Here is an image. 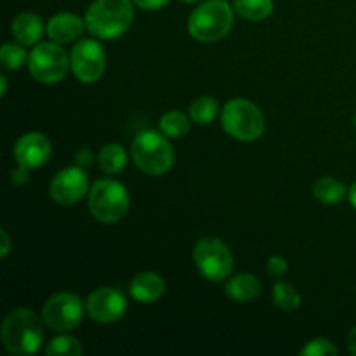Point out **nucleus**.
Listing matches in <instances>:
<instances>
[{
	"label": "nucleus",
	"instance_id": "9d476101",
	"mask_svg": "<svg viewBox=\"0 0 356 356\" xmlns=\"http://www.w3.org/2000/svg\"><path fill=\"white\" fill-rule=\"evenodd\" d=\"M72 72L82 83H94L101 80L106 70V54L103 45L94 38L79 40L70 54Z\"/></svg>",
	"mask_w": 356,
	"mask_h": 356
},
{
	"label": "nucleus",
	"instance_id": "f03ea898",
	"mask_svg": "<svg viewBox=\"0 0 356 356\" xmlns=\"http://www.w3.org/2000/svg\"><path fill=\"white\" fill-rule=\"evenodd\" d=\"M134 19L132 0H92L86 13V28L92 37L115 40L122 37Z\"/></svg>",
	"mask_w": 356,
	"mask_h": 356
},
{
	"label": "nucleus",
	"instance_id": "ddd939ff",
	"mask_svg": "<svg viewBox=\"0 0 356 356\" xmlns=\"http://www.w3.org/2000/svg\"><path fill=\"white\" fill-rule=\"evenodd\" d=\"M51 141L45 138V134L37 131L23 134L14 145V159H16L17 165L28 170H35L45 165L47 160L51 159Z\"/></svg>",
	"mask_w": 356,
	"mask_h": 356
},
{
	"label": "nucleus",
	"instance_id": "2eb2a0df",
	"mask_svg": "<svg viewBox=\"0 0 356 356\" xmlns=\"http://www.w3.org/2000/svg\"><path fill=\"white\" fill-rule=\"evenodd\" d=\"M83 26H86V19H82L76 14L59 13L47 21L45 31L52 42L63 45L75 42L83 33Z\"/></svg>",
	"mask_w": 356,
	"mask_h": 356
},
{
	"label": "nucleus",
	"instance_id": "f704fd0d",
	"mask_svg": "<svg viewBox=\"0 0 356 356\" xmlns=\"http://www.w3.org/2000/svg\"><path fill=\"white\" fill-rule=\"evenodd\" d=\"M181 2H184V3H198V2H202V0H181Z\"/></svg>",
	"mask_w": 356,
	"mask_h": 356
},
{
	"label": "nucleus",
	"instance_id": "7ed1b4c3",
	"mask_svg": "<svg viewBox=\"0 0 356 356\" xmlns=\"http://www.w3.org/2000/svg\"><path fill=\"white\" fill-rule=\"evenodd\" d=\"M235 9L225 0H205L191 10L188 31L198 42H218L232 31Z\"/></svg>",
	"mask_w": 356,
	"mask_h": 356
},
{
	"label": "nucleus",
	"instance_id": "20e7f679",
	"mask_svg": "<svg viewBox=\"0 0 356 356\" xmlns=\"http://www.w3.org/2000/svg\"><path fill=\"white\" fill-rule=\"evenodd\" d=\"M134 165L148 176H162L174 165V149L163 132L148 129L134 138L131 146Z\"/></svg>",
	"mask_w": 356,
	"mask_h": 356
},
{
	"label": "nucleus",
	"instance_id": "f257e3e1",
	"mask_svg": "<svg viewBox=\"0 0 356 356\" xmlns=\"http://www.w3.org/2000/svg\"><path fill=\"white\" fill-rule=\"evenodd\" d=\"M42 322L44 320L26 308H16L7 313L0 329L3 348L16 356L37 353L44 343Z\"/></svg>",
	"mask_w": 356,
	"mask_h": 356
},
{
	"label": "nucleus",
	"instance_id": "473e14b6",
	"mask_svg": "<svg viewBox=\"0 0 356 356\" xmlns=\"http://www.w3.org/2000/svg\"><path fill=\"white\" fill-rule=\"evenodd\" d=\"M348 198H350L351 207H353L356 211V181L350 186V191H348Z\"/></svg>",
	"mask_w": 356,
	"mask_h": 356
},
{
	"label": "nucleus",
	"instance_id": "72a5a7b5",
	"mask_svg": "<svg viewBox=\"0 0 356 356\" xmlns=\"http://www.w3.org/2000/svg\"><path fill=\"white\" fill-rule=\"evenodd\" d=\"M0 83H2V90H0V96H6L7 94V76L0 75Z\"/></svg>",
	"mask_w": 356,
	"mask_h": 356
},
{
	"label": "nucleus",
	"instance_id": "cd10ccee",
	"mask_svg": "<svg viewBox=\"0 0 356 356\" xmlns=\"http://www.w3.org/2000/svg\"><path fill=\"white\" fill-rule=\"evenodd\" d=\"M132 2L143 10H160L169 3V0H132Z\"/></svg>",
	"mask_w": 356,
	"mask_h": 356
},
{
	"label": "nucleus",
	"instance_id": "aec40b11",
	"mask_svg": "<svg viewBox=\"0 0 356 356\" xmlns=\"http://www.w3.org/2000/svg\"><path fill=\"white\" fill-rule=\"evenodd\" d=\"M233 9L243 19L263 21L273 13V0H235Z\"/></svg>",
	"mask_w": 356,
	"mask_h": 356
},
{
	"label": "nucleus",
	"instance_id": "393cba45",
	"mask_svg": "<svg viewBox=\"0 0 356 356\" xmlns=\"http://www.w3.org/2000/svg\"><path fill=\"white\" fill-rule=\"evenodd\" d=\"M28 52L21 44H3L0 49V61L2 66L9 72H16V70L23 68L28 61Z\"/></svg>",
	"mask_w": 356,
	"mask_h": 356
},
{
	"label": "nucleus",
	"instance_id": "bb28decb",
	"mask_svg": "<svg viewBox=\"0 0 356 356\" xmlns=\"http://www.w3.org/2000/svg\"><path fill=\"white\" fill-rule=\"evenodd\" d=\"M266 270H268V273L271 275V277L280 278V277H284L285 273H287L289 264H287V261H285L282 256H271L270 259H268V263H266Z\"/></svg>",
	"mask_w": 356,
	"mask_h": 356
},
{
	"label": "nucleus",
	"instance_id": "b1692460",
	"mask_svg": "<svg viewBox=\"0 0 356 356\" xmlns=\"http://www.w3.org/2000/svg\"><path fill=\"white\" fill-rule=\"evenodd\" d=\"M83 353V348L80 344V341L76 337L68 336L66 332H63L61 336L54 337L51 343L45 348V355L49 356H80Z\"/></svg>",
	"mask_w": 356,
	"mask_h": 356
},
{
	"label": "nucleus",
	"instance_id": "c85d7f7f",
	"mask_svg": "<svg viewBox=\"0 0 356 356\" xmlns=\"http://www.w3.org/2000/svg\"><path fill=\"white\" fill-rule=\"evenodd\" d=\"M92 162H94V156H92V152H90V149L82 148L75 155V163L79 167H82V169H87V167L92 165Z\"/></svg>",
	"mask_w": 356,
	"mask_h": 356
},
{
	"label": "nucleus",
	"instance_id": "1a4fd4ad",
	"mask_svg": "<svg viewBox=\"0 0 356 356\" xmlns=\"http://www.w3.org/2000/svg\"><path fill=\"white\" fill-rule=\"evenodd\" d=\"M83 318L82 299L72 292H59L49 298L42 308V320L52 332H70L76 329Z\"/></svg>",
	"mask_w": 356,
	"mask_h": 356
},
{
	"label": "nucleus",
	"instance_id": "0eeeda50",
	"mask_svg": "<svg viewBox=\"0 0 356 356\" xmlns=\"http://www.w3.org/2000/svg\"><path fill=\"white\" fill-rule=\"evenodd\" d=\"M72 68L70 56L61 44L56 42H40L35 45L28 58V70L37 82L58 83L68 75Z\"/></svg>",
	"mask_w": 356,
	"mask_h": 356
},
{
	"label": "nucleus",
	"instance_id": "c756f323",
	"mask_svg": "<svg viewBox=\"0 0 356 356\" xmlns=\"http://www.w3.org/2000/svg\"><path fill=\"white\" fill-rule=\"evenodd\" d=\"M28 172H30V170L17 165V169L10 172V179H13V183L17 184V186H23L24 183H28Z\"/></svg>",
	"mask_w": 356,
	"mask_h": 356
},
{
	"label": "nucleus",
	"instance_id": "9b49d317",
	"mask_svg": "<svg viewBox=\"0 0 356 356\" xmlns=\"http://www.w3.org/2000/svg\"><path fill=\"white\" fill-rule=\"evenodd\" d=\"M89 190V177H87L86 169L73 165L59 170L52 177L49 195L58 205L68 207V205L79 204Z\"/></svg>",
	"mask_w": 356,
	"mask_h": 356
},
{
	"label": "nucleus",
	"instance_id": "f3484780",
	"mask_svg": "<svg viewBox=\"0 0 356 356\" xmlns=\"http://www.w3.org/2000/svg\"><path fill=\"white\" fill-rule=\"evenodd\" d=\"M226 296L236 302H250L261 294L259 278L250 273L235 275L228 280L225 287Z\"/></svg>",
	"mask_w": 356,
	"mask_h": 356
},
{
	"label": "nucleus",
	"instance_id": "dca6fc26",
	"mask_svg": "<svg viewBox=\"0 0 356 356\" xmlns=\"http://www.w3.org/2000/svg\"><path fill=\"white\" fill-rule=\"evenodd\" d=\"M10 33L14 40L21 45H35L44 33V23L40 17L33 13L17 14L10 24Z\"/></svg>",
	"mask_w": 356,
	"mask_h": 356
},
{
	"label": "nucleus",
	"instance_id": "6e6552de",
	"mask_svg": "<svg viewBox=\"0 0 356 356\" xmlns=\"http://www.w3.org/2000/svg\"><path fill=\"white\" fill-rule=\"evenodd\" d=\"M193 263L209 282H222L233 271V254L222 240L205 236L193 249Z\"/></svg>",
	"mask_w": 356,
	"mask_h": 356
},
{
	"label": "nucleus",
	"instance_id": "6ab92c4d",
	"mask_svg": "<svg viewBox=\"0 0 356 356\" xmlns=\"http://www.w3.org/2000/svg\"><path fill=\"white\" fill-rule=\"evenodd\" d=\"M97 165L108 176L120 174L127 167V153L125 148L118 143H108L101 148L97 155Z\"/></svg>",
	"mask_w": 356,
	"mask_h": 356
},
{
	"label": "nucleus",
	"instance_id": "f8f14e48",
	"mask_svg": "<svg viewBox=\"0 0 356 356\" xmlns=\"http://www.w3.org/2000/svg\"><path fill=\"white\" fill-rule=\"evenodd\" d=\"M86 312L97 323H115L127 313V299L120 291L111 287L96 289L86 301Z\"/></svg>",
	"mask_w": 356,
	"mask_h": 356
},
{
	"label": "nucleus",
	"instance_id": "a878e982",
	"mask_svg": "<svg viewBox=\"0 0 356 356\" xmlns=\"http://www.w3.org/2000/svg\"><path fill=\"white\" fill-rule=\"evenodd\" d=\"M301 356H336L339 355V350L336 348V344L329 339H323V337H318V339H313L306 344L301 350Z\"/></svg>",
	"mask_w": 356,
	"mask_h": 356
},
{
	"label": "nucleus",
	"instance_id": "412c9836",
	"mask_svg": "<svg viewBox=\"0 0 356 356\" xmlns=\"http://www.w3.org/2000/svg\"><path fill=\"white\" fill-rule=\"evenodd\" d=\"M190 120L191 118H188L181 111H169L160 117V132H163L169 139L184 138L190 132Z\"/></svg>",
	"mask_w": 356,
	"mask_h": 356
},
{
	"label": "nucleus",
	"instance_id": "5701e85b",
	"mask_svg": "<svg viewBox=\"0 0 356 356\" xmlns=\"http://www.w3.org/2000/svg\"><path fill=\"white\" fill-rule=\"evenodd\" d=\"M273 305L284 312H294L301 306V294L289 282H277L273 285Z\"/></svg>",
	"mask_w": 356,
	"mask_h": 356
},
{
	"label": "nucleus",
	"instance_id": "7c9ffc66",
	"mask_svg": "<svg viewBox=\"0 0 356 356\" xmlns=\"http://www.w3.org/2000/svg\"><path fill=\"white\" fill-rule=\"evenodd\" d=\"M0 236H2V247H0V257H2V259H6V257L9 256V250H10L9 233H7L6 229H2V232H0Z\"/></svg>",
	"mask_w": 356,
	"mask_h": 356
},
{
	"label": "nucleus",
	"instance_id": "423d86ee",
	"mask_svg": "<svg viewBox=\"0 0 356 356\" xmlns=\"http://www.w3.org/2000/svg\"><path fill=\"white\" fill-rule=\"evenodd\" d=\"M221 125L226 134L238 141L250 143L263 136L266 122L259 108L249 99H232L222 106Z\"/></svg>",
	"mask_w": 356,
	"mask_h": 356
},
{
	"label": "nucleus",
	"instance_id": "39448f33",
	"mask_svg": "<svg viewBox=\"0 0 356 356\" xmlns=\"http://www.w3.org/2000/svg\"><path fill=\"white\" fill-rule=\"evenodd\" d=\"M131 198L120 181L99 179L89 190V211L96 221L115 225L127 216Z\"/></svg>",
	"mask_w": 356,
	"mask_h": 356
},
{
	"label": "nucleus",
	"instance_id": "c9c22d12",
	"mask_svg": "<svg viewBox=\"0 0 356 356\" xmlns=\"http://www.w3.org/2000/svg\"><path fill=\"white\" fill-rule=\"evenodd\" d=\"M355 129H356V113H355Z\"/></svg>",
	"mask_w": 356,
	"mask_h": 356
},
{
	"label": "nucleus",
	"instance_id": "2f4dec72",
	"mask_svg": "<svg viewBox=\"0 0 356 356\" xmlns=\"http://www.w3.org/2000/svg\"><path fill=\"white\" fill-rule=\"evenodd\" d=\"M348 351L353 356H356V325L350 330V334H348Z\"/></svg>",
	"mask_w": 356,
	"mask_h": 356
},
{
	"label": "nucleus",
	"instance_id": "a211bd4d",
	"mask_svg": "<svg viewBox=\"0 0 356 356\" xmlns=\"http://www.w3.org/2000/svg\"><path fill=\"white\" fill-rule=\"evenodd\" d=\"M350 188L336 177H322L313 184V197L323 205H337L348 197Z\"/></svg>",
	"mask_w": 356,
	"mask_h": 356
},
{
	"label": "nucleus",
	"instance_id": "4be33fe9",
	"mask_svg": "<svg viewBox=\"0 0 356 356\" xmlns=\"http://www.w3.org/2000/svg\"><path fill=\"white\" fill-rule=\"evenodd\" d=\"M219 113V103L214 97H198L190 104V118L198 125H207L216 120Z\"/></svg>",
	"mask_w": 356,
	"mask_h": 356
},
{
	"label": "nucleus",
	"instance_id": "4468645a",
	"mask_svg": "<svg viewBox=\"0 0 356 356\" xmlns=\"http://www.w3.org/2000/svg\"><path fill=\"white\" fill-rule=\"evenodd\" d=\"M129 294L136 302L153 305L165 294V282L155 271H141L132 278Z\"/></svg>",
	"mask_w": 356,
	"mask_h": 356
}]
</instances>
